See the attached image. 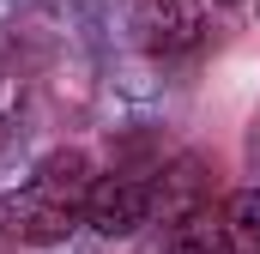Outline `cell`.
<instances>
[{"mask_svg": "<svg viewBox=\"0 0 260 254\" xmlns=\"http://www.w3.org/2000/svg\"><path fill=\"white\" fill-rule=\"evenodd\" d=\"M73 230H79V206L43 194L37 182L0 194V236H6V242H37V248H49V242H67Z\"/></svg>", "mask_w": 260, "mask_h": 254, "instance_id": "obj_1", "label": "cell"}, {"mask_svg": "<svg viewBox=\"0 0 260 254\" xmlns=\"http://www.w3.org/2000/svg\"><path fill=\"white\" fill-rule=\"evenodd\" d=\"M200 37H206V6L200 0H139L133 6V43L157 61L188 55Z\"/></svg>", "mask_w": 260, "mask_h": 254, "instance_id": "obj_2", "label": "cell"}, {"mask_svg": "<svg viewBox=\"0 0 260 254\" xmlns=\"http://www.w3.org/2000/svg\"><path fill=\"white\" fill-rule=\"evenodd\" d=\"M85 224L97 236H133L139 224H151V188L139 176H97L85 194Z\"/></svg>", "mask_w": 260, "mask_h": 254, "instance_id": "obj_3", "label": "cell"}, {"mask_svg": "<svg viewBox=\"0 0 260 254\" xmlns=\"http://www.w3.org/2000/svg\"><path fill=\"white\" fill-rule=\"evenodd\" d=\"M212 200V176H206V164L200 157H176L157 182H151V212L176 230V224H188L194 212H212L206 206Z\"/></svg>", "mask_w": 260, "mask_h": 254, "instance_id": "obj_4", "label": "cell"}, {"mask_svg": "<svg viewBox=\"0 0 260 254\" xmlns=\"http://www.w3.org/2000/svg\"><path fill=\"white\" fill-rule=\"evenodd\" d=\"M43 194H55L67 206H79L85 212V194H91V157L79 151V145H61V151H49L43 164H37V176H30Z\"/></svg>", "mask_w": 260, "mask_h": 254, "instance_id": "obj_5", "label": "cell"}, {"mask_svg": "<svg viewBox=\"0 0 260 254\" xmlns=\"http://www.w3.org/2000/svg\"><path fill=\"white\" fill-rule=\"evenodd\" d=\"M218 224H224L230 254H260V188L230 194V200H224V212H218Z\"/></svg>", "mask_w": 260, "mask_h": 254, "instance_id": "obj_6", "label": "cell"}, {"mask_svg": "<svg viewBox=\"0 0 260 254\" xmlns=\"http://www.w3.org/2000/svg\"><path fill=\"white\" fill-rule=\"evenodd\" d=\"M170 254H230L224 224H218L212 212H194L188 224H176V230H170Z\"/></svg>", "mask_w": 260, "mask_h": 254, "instance_id": "obj_7", "label": "cell"}]
</instances>
